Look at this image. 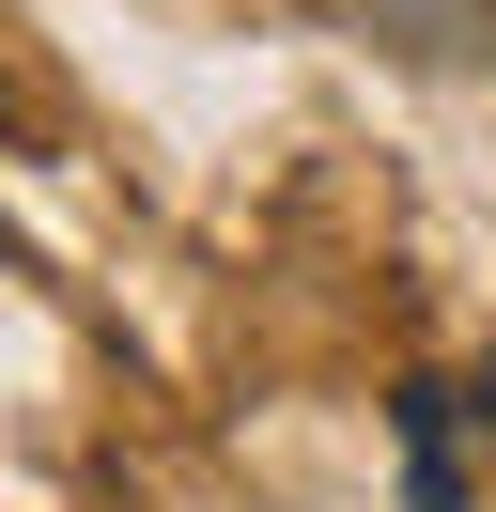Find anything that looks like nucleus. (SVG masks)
<instances>
[{
    "mask_svg": "<svg viewBox=\"0 0 496 512\" xmlns=\"http://www.w3.org/2000/svg\"><path fill=\"white\" fill-rule=\"evenodd\" d=\"M388 419H403V512H465V388L419 373Z\"/></svg>",
    "mask_w": 496,
    "mask_h": 512,
    "instance_id": "1",
    "label": "nucleus"
},
{
    "mask_svg": "<svg viewBox=\"0 0 496 512\" xmlns=\"http://www.w3.org/2000/svg\"><path fill=\"white\" fill-rule=\"evenodd\" d=\"M434 16H465V47H496V0H372V32H419V47H434Z\"/></svg>",
    "mask_w": 496,
    "mask_h": 512,
    "instance_id": "2",
    "label": "nucleus"
},
{
    "mask_svg": "<svg viewBox=\"0 0 496 512\" xmlns=\"http://www.w3.org/2000/svg\"><path fill=\"white\" fill-rule=\"evenodd\" d=\"M465 435L496 450V357H481V373H465Z\"/></svg>",
    "mask_w": 496,
    "mask_h": 512,
    "instance_id": "3",
    "label": "nucleus"
}]
</instances>
